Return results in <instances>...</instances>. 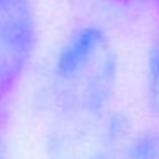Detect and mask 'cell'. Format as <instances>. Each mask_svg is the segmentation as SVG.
Here are the masks:
<instances>
[{"mask_svg":"<svg viewBox=\"0 0 159 159\" xmlns=\"http://www.w3.org/2000/svg\"><path fill=\"white\" fill-rule=\"evenodd\" d=\"M52 74L65 113L106 111L118 86V55L110 34L98 24L74 28L57 52Z\"/></svg>","mask_w":159,"mask_h":159,"instance_id":"1","label":"cell"},{"mask_svg":"<svg viewBox=\"0 0 159 159\" xmlns=\"http://www.w3.org/2000/svg\"><path fill=\"white\" fill-rule=\"evenodd\" d=\"M63 127L53 134L50 159H123L125 120L110 110L101 113H65Z\"/></svg>","mask_w":159,"mask_h":159,"instance_id":"2","label":"cell"},{"mask_svg":"<svg viewBox=\"0 0 159 159\" xmlns=\"http://www.w3.org/2000/svg\"><path fill=\"white\" fill-rule=\"evenodd\" d=\"M36 43L38 21L31 2H0V101L24 75Z\"/></svg>","mask_w":159,"mask_h":159,"instance_id":"3","label":"cell"},{"mask_svg":"<svg viewBox=\"0 0 159 159\" xmlns=\"http://www.w3.org/2000/svg\"><path fill=\"white\" fill-rule=\"evenodd\" d=\"M145 103L149 111L159 118V31L152 38L145 58Z\"/></svg>","mask_w":159,"mask_h":159,"instance_id":"4","label":"cell"},{"mask_svg":"<svg viewBox=\"0 0 159 159\" xmlns=\"http://www.w3.org/2000/svg\"><path fill=\"white\" fill-rule=\"evenodd\" d=\"M123 159H159V130H145L130 140Z\"/></svg>","mask_w":159,"mask_h":159,"instance_id":"5","label":"cell"},{"mask_svg":"<svg viewBox=\"0 0 159 159\" xmlns=\"http://www.w3.org/2000/svg\"><path fill=\"white\" fill-rule=\"evenodd\" d=\"M0 159H4V157H2V154H0Z\"/></svg>","mask_w":159,"mask_h":159,"instance_id":"6","label":"cell"},{"mask_svg":"<svg viewBox=\"0 0 159 159\" xmlns=\"http://www.w3.org/2000/svg\"><path fill=\"white\" fill-rule=\"evenodd\" d=\"M0 2H4V0H0Z\"/></svg>","mask_w":159,"mask_h":159,"instance_id":"7","label":"cell"}]
</instances>
